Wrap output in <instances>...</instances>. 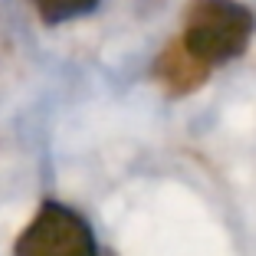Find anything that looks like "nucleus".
Here are the masks:
<instances>
[{
    "label": "nucleus",
    "mask_w": 256,
    "mask_h": 256,
    "mask_svg": "<svg viewBox=\"0 0 256 256\" xmlns=\"http://www.w3.org/2000/svg\"><path fill=\"white\" fill-rule=\"evenodd\" d=\"M30 7L36 10V16L46 26H62V23L96 14L98 0H30Z\"/></svg>",
    "instance_id": "4"
},
{
    "label": "nucleus",
    "mask_w": 256,
    "mask_h": 256,
    "mask_svg": "<svg viewBox=\"0 0 256 256\" xmlns=\"http://www.w3.org/2000/svg\"><path fill=\"white\" fill-rule=\"evenodd\" d=\"M256 33V16L240 0H190L184 10L181 46L204 69L240 60Z\"/></svg>",
    "instance_id": "1"
},
{
    "label": "nucleus",
    "mask_w": 256,
    "mask_h": 256,
    "mask_svg": "<svg viewBox=\"0 0 256 256\" xmlns=\"http://www.w3.org/2000/svg\"><path fill=\"white\" fill-rule=\"evenodd\" d=\"M154 76H158V82L164 86L171 96H188V92L200 89V86L210 79V69H204L181 46V40H171V43L161 50L158 62H154Z\"/></svg>",
    "instance_id": "3"
},
{
    "label": "nucleus",
    "mask_w": 256,
    "mask_h": 256,
    "mask_svg": "<svg viewBox=\"0 0 256 256\" xmlns=\"http://www.w3.org/2000/svg\"><path fill=\"white\" fill-rule=\"evenodd\" d=\"M14 256H102L92 224L62 200H43L36 217L23 226Z\"/></svg>",
    "instance_id": "2"
}]
</instances>
